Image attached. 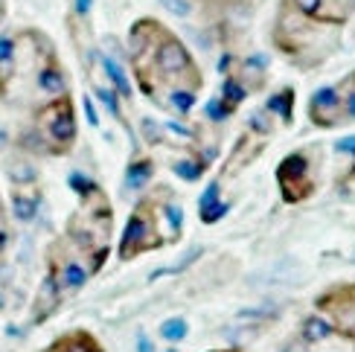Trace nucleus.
<instances>
[{"mask_svg": "<svg viewBox=\"0 0 355 352\" xmlns=\"http://www.w3.org/2000/svg\"><path fill=\"white\" fill-rule=\"evenodd\" d=\"M277 184H279V193H283V198L288 204L306 201L315 193V178H312V169H309V160L303 152H294V155L279 160Z\"/></svg>", "mask_w": 355, "mask_h": 352, "instance_id": "obj_1", "label": "nucleus"}, {"mask_svg": "<svg viewBox=\"0 0 355 352\" xmlns=\"http://www.w3.org/2000/svg\"><path fill=\"white\" fill-rule=\"evenodd\" d=\"M38 123L44 125V131H47V137L58 146V152H67L70 143L76 140V114H73L67 94L53 99L50 105H44L38 111Z\"/></svg>", "mask_w": 355, "mask_h": 352, "instance_id": "obj_2", "label": "nucleus"}, {"mask_svg": "<svg viewBox=\"0 0 355 352\" xmlns=\"http://www.w3.org/2000/svg\"><path fill=\"white\" fill-rule=\"evenodd\" d=\"M155 67L164 73L166 79H175V76H192L198 82V70H196V62H192L189 50L184 47L181 38H175L169 33H164L160 44H155Z\"/></svg>", "mask_w": 355, "mask_h": 352, "instance_id": "obj_3", "label": "nucleus"}, {"mask_svg": "<svg viewBox=\"0 0 355 352\" xmlns=\"http://www.w3.org/2000/svg\"><path fill=\"white\" fill-rule=\"evenodd\" d=\"M157 245H160V236H157L155 222L149 215V204H140V207L135 210V215H131L125 233H123L120 256L131 259V256H137L143 251H152V247H157Z\"/></svg>", "mask_w": 355, "mask_h": 352, "instance_id": "obj_4", "label": "nucleus"}, {"mask_svg": "<svg viewBox=\"0 0 355 352\" xmlns=\"http://www.w3.org/2000/svg\"><path fill=\"white\" fill-rule=\"evenodd\" d=\"M309 120L320 128H335L344 123V99L338 94V87H320L309 99Z\"/></svg>", "mask_w": 355, "mask_h": 352, "instance_id": "obj_5", "label": "nucleus"}, {"mask_svg": "<svg viewBox=\"0 0 355 352\" xmlns=\"http://www.w3.org/2000/svg\"><path fill=\"white\" fill-rule=\"evenodd\" d=\"M318 309L329 312L332 326L347 335H355V291L352 288H335L329 294L318 297Z\"/></svg>", "mask_w": 355, "mask_h": 352, "instance_id": "obj_6", "label": "nucleus"}, {"mask_svg": "<svg viewBox=\"0 0 355 352\" xmlns=\"http://www.w3.org/2000/svg\"><path fill=\"white\" fill-rule=\"evenodd\" d=\"M198 213H201L204 225H216L221 215H227V204L221 201V184L218 181H213L210 186L204 189V195L198 201Z\"/></svg>", "mask_w": 355, "mask_h": 352, "instance_id": "obj_7", "label": "nucleus"}, {"mask_svg": "<svg viewBox=\"0 0 355 352\" xmlns=\"http://www.w3.org/2000/svg\"><path fill=\"white\" fill-rule=\"evenodd\" d=\"M38 91L47 94V96H64L67 94V76L55 62L44 64L38 70Z\"/></svg>", "mask_w": 355, "mask_h": 352, "instance_id": "obj_8", "label": "nucleus"}, {"mask_svg": "<svg viewBox=\"0 0 355 352\" xmlns=\"http://www.w3.org/2000/svg\"><path fill=\"white\" fill-rule=\"evenodd\" d=\"M332 332H335V326L329 324L327 317L312 315V317L303 320V326H300V341H303V344H323V341L332 338Z\"/></svg>", "mask_w": 355, "mask_h": 352, "instance_id": "obj_9", "label": "nucleus"}, {"mask_svg": "<svg viewBox=\"0 0 355 352\" xmlns=\"http://www.w3.org/2000/svg\"><path fill=\"white\" fill-rule=\"evenodd\" d=\"M50 352H102V346L96 344L94 335L87 332H73V335H64V338H58Z\"/></svg>", "mask_w": 355, "mask_h": 352, "instance_id": "obj_10", "label": "nucleus"}, {"mask_svg": "<svg viewBox=\"0 0 355 352\" xmlns=\"http://www.w3.org/2000/svg\"><path fill=\"white\" fill-rule=\"evenodd\" d=\"M53 280L58 288H67V291H79L85 283H87V271L79 265V262H64V268L62 271H55L53 268Z\"/></svg>", "mask_w": 355, "mask_h": 352, "instance_id": "obj_11", "label": "nucleus"}, {"mask_svg": "<svg viewBox=\"0 0 355 352\" xmlns=\"http://www.w3.org/2000/svg\"><path fill=\"white\" fill-rule=\"evenodd\" d=\"M15 76V38L0 35V94H6V85Z\"/></svg>", "mask_w": 355, "mask_h": 352, "instance_id": "obj_12", "label": "nucleus"}, {"mask_svg": "<svg viewBox=\"0 0 355 352\" xmlns=\"http://www.w3.org/2000/svg\"><path fill=\"white\" fill-rule=\"evenodd\" d=\"M245 96H248V87L242 85V79L227 76V79H225V85H221V96H218L221 102H225V108L233 114V111L245 102Z\"/></svg>", "mask_w": 355, "mask_h": 352, "instance_id": "obj_13", "label": "nucleus"}, {"mask_svg": "<svg viewBox=\"0 0 355 352\" xmlns=\"http://www.w3.org/2000/svg\"><path fill=\"white\" fill-rule=\"evenodd\" d=\"M102 67H105L111 85L116 87V94H123V96L128 99V96H131V85H128V76H125V70L120 67V62H116V58H111V55H102Z\"/></svg>", "mask_w": 355, "mask_h": 352, "instance_id": "obj_14", "label": "nucleus"}, {"mask_svg": "<svg viewBox=\"0 0 355 352\" xmlns=\"http://www.w3.org/2000/svg\"><path fill=\"white\" fill-rule=\"evenodd\" d=\"M291 105H294V91H291V87H283V91L268 99V108H265V111L279 116L283 123H291Z\"/></svg>", "mask_w": 355, "mask_h": 352, "instance_id": "obj_15", "label": "nucleus"}, {"mask_svg": "<svg viewBox=\"0 0 355 352\" xmlns=\"http://www.w3.org/2000/svg\"><path fill=\"white\" fill-rule=\"evenodd\" d=\"M12 210L21 222H33L35 213H38V198L35 195H24V193H15L12 195Z\"/></svg>", "mask_w": 355, "mask_h": 352, "instance_id": "obj_16", "label": "nucleus"}, {"mask_svg": "<svg viewBox=\"0 0 355 352\" xmlns=\"http://www.w3.org/2000/svg\"><path fill=\"white\" fill-rule=\"evenodd\" d=\"M277 317V312H268V309H242L239 315H236V324L239 326H265L271 324V320Z\"/></svg>", "mask_w": 355, "mask_h": 352, "instance_id": "obj_17", "label": "nucleus"}, {"mask_svg": "<svg viewBox=\"0 0 355 352\" xmlns=\"http://www.w3.org/2000/svg\"><path fill=\"white\" fill-rule=\"evenodd\" d=\"M207 169V160H178L175 164V175L184 181H198Z\"/></svg>", "mask_w": 355, "mask_h": 352, "instance_id": "obj_18", "label": "nucleus"}, {"mask_svg": "<svg viewBox=\"0 0 355 352\" xmlns=\"http://www.w3.org/2000/svg\"><path fill=\"white\" fill-rule=\"evenodd\" d=\"M187 332H189V326H187V320L184 317H169L164 326H160V338H166V341H184L187 338Z\"/></svg>", "mask_w": 355, "mask_h": 352, "instance_id": "obj_19", "label": "nucleus"}, {"mask_svg": "<svg viewBox=\"0 0 355 352\" xmlns=\"http://www.w3.org/2000/svg\"><path fill=\"white\" fill-rule=\"evenodd\" d=\"M149 178H152V160H137V164H131V169H128V186L140 189Z\"/></svg>", "mask_w": 355, "mask_h": 352, "instance_id": "obj_20", "label": "nucleus"}, {"mask_svg": "<svg viewBox=\"0 0 355 352\" xmlns=\"http://www.w3.org/2000/svg\"><path fill=\"white\" fill-rule=\"evenodd\" d=\"M157 3L169 15H175V18H189V15L196 12V3H192V0H157Z\"/></svg>", "mask_w": 355, "mask_h": 352, "instance_id": "obj_21", "label": "nucleus"}, {"mask_svg": "<svg viewBox=\"0 0 355 352\" xmlns=\"http://www.w3.org/2000/svg\"><path fill=\"white\" fill-rule=\"evenodd\" d=\"M291 6L297 9L303 18H320L323 6H327V0H291Z\"/></svg>", "mask_w": 355, "mask_h": 352, "instance_id": "obj_22", "label": "nucleus"}, {"mask_svg": "<svg viewBox=\"0 0 355 352\" xmlns=\"http://www.w3.org/2000/svg\"><path fill=\"white\" fill-rule=\"evenodd\" d=\"M169 99H172V108L181 111V114L192 111V105H196V94H192V91H178V87L169 94Z\"/></svg>", "mask_w": 355, "mask_h": 352, "instance_id": "obj_23", "label": "nucleus"}, {"mask_svg": "<svg viewBox=\"0 0 355 352\" xmlns=\"http://www.w3.org/2000/svg\"><path fill=\"white\" fill-rule=\"evenodd\" d=\"M164 213H166V222L172 225V236H178V233H181L184 230V210L181 207H178V204H166V207H164Z\"/></svg>", "mask_w": 355, "mask_h": 352, "instance_id": "obj_24", "label": "nucleus"}, {"mask_svg": "<svg viewBox=\"0 0 355 352\" xmlns=\"http://www.w3.org/2000/svg\"><path fill=\"white\" fill-rule=\"evenodd\" d=\"M96 96L102 99V105H105L116 120H123V111H120V102H116V94L114 91H105V87H96Z\"/></svg>", "mask_w": 355, "mask_h": 352, "instance_id": "obj_25", "label": "nucleus"}, {"mask_svg": "<svg viewBox=\"0 0 355 352\" xmlns=\"http://www.w3.org/2000/svg\"><path fill=\"white\" fill-rule=\"evenodd\" d=\"M207 116H210V120H225V116H230V111L225 108L221 99H213L210 105H207Z\"/></svg>", "mask_w": 355, "mask_h": 352, "instance_id": "obj_26", "label": "nucleus"}, {"mask_svg": "<svg viewBox=\"0 0 355 352\" xmlns=\"http://www.w3.org/2000/svg\"><path fill=\"white\" fill-rule=\"evenodd\" d=\"M341 99H344V120H355V85L347 87V94Z\"/></svg>", "mask_w": 355, "mask_h": 352, "instance_id": "obj_27", "label": "nucleus"}, {"mask_svg": "<svg viewBox=\"0 0 355 352\" xmlns=\"http://www.w3.org/2000/svg\"><path fill=\"white\" fill-rule=\"evenodd\" d=\"M250 128H257V131H262V134H268L271 131V125H268V111H257L254 114V125Z\"/></svg>", "mask_w": 355, "mask_h": 352, "instance_id": "obj_28", "label": "nucleus"}, {"mask_svg": "<svg viewBox=\"0 0 355 352\" xmlns=\"http://www.w3.org/2000/svg\"><path fill=\"white\" fill-rule=\"evenodd\" d=\"M91 6H94V0H73V9H76V15H82V18L91 15Z\"/></svg>", "mask_w": 355, "mask_h": 352, "instance_id": "obj_29", "label": "nucleus"}, {"mask_svg": "<svg viewBox=\"0 0 355 352\" xmlns=\"http://www.w3.org/2000/svg\"><path fill=\"white\" fill-rule=\"evenodd\" d=\"M85 114H87V120H91V125H99V116H96V108H94L91 96H85Z\"/></svg>", "mask_w": 355, "mask_h": 352, "instance_id": "obj_30", "label": "nucleus"}, {"mask_svg": "<svg viewBox=\"0 0 355 352\" xmlns=\"http://www.w3.org/2000/svg\"><path fill=\"white\" fill-rule=\"evenodd\" d=\"M335 149H338V152H349V155H355V137L338 140V143H335Z\"/></svg>", "mask_w": 355, "mask_h": 352, "instance_id": "obj_31", "label": "nucleus"}, {"mask_svg": "<svg viewBox=\"0 0 355 352\" xmlns=\"http://www.w3.org/2000/svg\"><path fill=\"white\" fill-rule=\"evenodd\" d=\"M137 352H155L152 349V341L146 338V335H140V338H137Z\"/></svg>", "mask_w": 355, "mask_h": 352, "instance_id": "obj_32", "label": "nucleus"}, {"mask_svg": "<svg viewBox=\"0 0 355 352\" xmlns=\"http://www.w3.org/2000/svg\"><path fill=\"white\" fill-rule=\"evenodd\" d=\"M6 245H9V233H6V230H0V254L6 251Z\"/></svg>", "mask_w": 355, "mask_h": 352, "instance_id": "obj_33", "label": "nucleus"}, {"mask_svg": "<svg viewBox=\"0 0 355 352\" xmlns=\"http://www.w3.org/2000/svg\"><path fill=\"white\" fill-rule=\"evenodd\" d=\"M6 143V131H3V125H0V146Z\"/></svg>", "mask_w": 355, "mask_h": 352, "instance_id": "obj_34", "label": "nucleus"}, {"mask_svg": "<svg viewBox=\"0 0 355 352\" xmlns=\"http://www.w3.org/2000/svg\"><path fill=\"white\" fill-rule=\"evenodd\" d=\"M286 352H303V349H300V346H294V344H291V346H286Z\"/></svg>", "mask_w": 355, "mask_h": 352, "instance_id": "obj_35", "label": "nucleus"}, {"mask_svg": "<svg viewBox=\"0 0 355 352\" xmlns=\"http://www.w3.org/2000/svg\"><path fill=\"white\" fill-rule=\"evenodd\" d=\"M0 309H3V291H0Z\"/></svg>", "mask_w": 355, "mask_h": 352, "instance_id": "obj_36", "label": "nucleus"}, {"mask_svg": "<svg viewBox=\"0 0 355 352\" xmlns=\"http://www.w3.org/2000/svg\"><path fill=\"white\" fill-rule=\"evenodd\" d=\"M349 82H352V85H355V73H352V79H349Z\"/></svg>", "mask_w": 355, "mask_h": 352, "instance_id": "obj_37", "label": "nucleus"}, {"mask_svg": "<svg viewBox=\"0 0 355 352\" xmlns=\"http://www.w3.org/2000/svg\"><path fill=\"white\" fill-rule=\"evenodd\" d=\"M352 262H355V256H352Z\"/></svg>", "mask_w": 355, "mask_h": 352, "instance_id": "obj_38", "label": "nucleus"}]
</instances>
